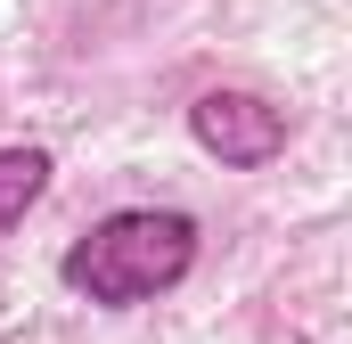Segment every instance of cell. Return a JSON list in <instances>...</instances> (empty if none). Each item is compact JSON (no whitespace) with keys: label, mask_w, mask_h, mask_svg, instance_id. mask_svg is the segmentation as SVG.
Segmentation results:
<instances>
[{"label":"cell","mask_w":352,"mask_h":344,"mask_svg":"<svg viewBox=\"0 0 352 344\" xmlns=\"http://www.w3.org/2000/svg\"><path fill=\"white\" fill-rule=\"evenodd\" d=\"M197 270V222L180 205H123L58 255V279L98 312H140Z\"/></svg>","instance_id":"cell-1"},{"label":"cell","mask_w":352,"mask_h":344,"mask_svg":"<svg viewBox=\"0 0 352 344\" xmlns=\"http://www.w3.org/2000/svg\"><path fill=\"white\" fill-rule=\"evenodd\" d=\"M188 131H197V148H205V156H221L230 172L278 164V156H287V140H295L287 107H270L263 90H205V98L188 107Z\"/></svg>","instance_id":"cell-2"},{"label":"cell","mask_w":352,"mask_h":344,"mask_svg":"<svg viewBox=\"0 0 352 344\" xmlns=\"http://www.w3.org/2000/svg\"><path fill=\"white\" fill-rule=\"evenodd\" d=\"M50 172H58V164H50V148H33V140L0 148V238H8L41 197H50Z\"/></svg>","instance_id":"cell-3"}]
</instances>
